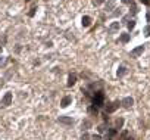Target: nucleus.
I'll list each match as a JSON object with an SVG mask.
<instances>
[{
    "instance_id": "obj_1",
    "label": "nucleus",
    "mask_w": 150,
    "mask_h": 140,
    "mask_svg": "<svg viewBox=\"0 0 150 140\" xmlns=\"http://www.w3.org/2000/svg\"><path fill=\"white\" fill-rule=\"evenodd\" d=\"M93 105L96 108H102L105 105V94H103V92H96V94L93 96Z\"/></svg>"
},
{
    "instance_id": "obj_2",
    "label": "nucleus",
    "mask_w": 150,
    "mask_h": 140,
    "mask_svg": "<svg viewBox=\"0 0 150 140\" xmlns=\"http://www.w3.org/2000/svg\"><path fill=\"white\" fill-rule=\"evenodd\" d=\"M12 103V93H6L3 96V99H2V105L3 106H9Z\"/></svg>"
},
{
    "instance_id": "obj_3",
    "label": "nucleus",
    "mask_w": 150,
    "mask_h": 140,
    "mask_svg": "<svg viewBox=\"0 0 150 140\" xmlns=\"http://www.w3.org/2000/svg\"><path fill=\"white\" fill-rule=\"evenodd\" d=\"M118 108H119V102H112L110 105L106 106V112H108V114H112V112H115Z\"/></svg>"
},
{
    "instance_id": "obj_4",
    "label": "nucleus",
    "mask_w": 150,
    "mask_h": 140,
    "mask_svg": "<svg viewBox=\"0 0 150 140\" xmlns=\"http://www.w3.org/2000/svg\"><path fill=\"white\" fill-rule=\"evenodd\" d=\"M143 52H144V46H138V47H135V49L131 50V56L132 58H138Z\"/></svg>"
},
{
    "instance_id": "obj_5",
    "label": "nucleus",
    "mask_w": 150,
    "mask_h": 140,
    "mask_svg": "<svg viewBox=\"0 0 150 140\" xmlns=\"http://www.w3.org/2000/svg\"><path fill=\"white\" fill-rule=\"evenodd\" d=\"M57 121H59L60 124H65V125H71V124H74V119H72L71 117H59L57 118Z\"/></svg>"
},
{
    "instance_id": "obj_6",
    "label": "nucleus",
    "mask_w": 150,
    "mask_h": 140,
    "mask_svg": "<svg viewBox=\"0 0 150 140\" xmlns=\"http://www.w3.org/2000/svg\"><path fill=\"white\" fill-rule=\"evenodd\" d=\"M132 103H134V99H132L131 96H128V97H125V99H122V102H121V105L125 106V108L132 106Z\"/></svg>"
},
{
    "instance_id": "obj_7",
    "label": "nucleus",
    "mask_w": 150,
    "mask_h": 140,
    "mask_svg": "<svg viewBox=\"0 0 150 140\" xmlns=\"http://www.w3.org/2000/svg\"><path fill=\"white\" fill-rule=\"evenodd\" d=\"M71 102H72L71 96H65V97L62 99V102H60V106H62V108H66L68 105H71Z\"/></svg>"
},
{
    "instance_id": "obj_8",
    "label": "nucleus",
    "mask_w": 150,
    "mask_h": 140,
    "mask_svg": "<svg viewBox=\"0 0 150 140\" xmlns=\"http://www.w3.org/2000/svg\"><path fill=\"white\" fill-rule=\"evenodd\" d=\"M75 83H77V75L75 74H69V77H68V87H72Z\"/></svg>"
},
{
    "instance_id": "obj_9",
    "label": "nucleus",
    "mask_w": 150,
    "mask_h": 140,
    "mask_svg": "<svg viewBox=\"0 0 150 140\" xmlns=\"http://www.w3.org/2000/svg\"><path fill=\"white\" fill-rule=\"evenodd\" d=\"M81 24H83V27H90L91 25V18L90 16H83V19H81Z\"/></svg>"
},
{
    "instance_id": "obj_10",
    "label": "nucleus",
    "mask_w": 150,
    "mask_h": 140,
    "mask_svg": "<svg viewBox=\"0 0 150 140\" xmlns=\"http://www.w3.org/2000/svg\"><path fill=\"white\" fill-rule=\"evenodd\" d=\"M88 114H90V115H97V114H99V108H96L94 105H91L90 108H88Z\"/></svg>"
},
{
    "instance_id": "obj_11",
    "label": "nucleus",
    "mask_w": 150,
    "mask_h": 140,
    "mask_svg": "<svg viewBox=\"0 0 150 140\" xmlns=\"http://www.w3.org/2000/svg\"><path fill=\"white\" fill-rule=\"evenodd\" d=\"M119 38H121V41H122V43H128V41H130V34H126V33H122Z\"/></svg>"
},
{
    "instance_id": "obj_12",
    "label": "nucleus",
    "mask_w": 150,
    "mask_h": 140,
    "mask_svg": "<svg viewBox=\"0 0 150 140\" xmlns=\"http://www.w3.org/2000/svg\"><path fill=\"white\" fill-rule=\"evenodd\" d=\"M125 72H126V68L124 66V65H122V66H119V68H118V71H116V74H118V77H122L124 74H125Z\"/></svg>"
},
{
    "instance_id": "obj_13",
    "label": "nucleus",
    "mask_w": 150,
    "mask_h": 140,
    "mask_svg": "<svg viewBox=\"0 0 150 140\" xmlns=\"http://www.w3.org/2000/svg\"><path fill=\"white\" fill-rule=\"evenodd\" d=\"M119 27H121L119 22H112L110 27H109V29H110V31H116V29H119Z\"/></svg>"
},
{
    "instance_id": "obj_14",
    "label": "nucleus",
    "mask_w": 150,
    "mask_h": 140,
    "mask_svg": "<svg viewBox=\"0 0 150 140\" xmlns=\"http://www.w3.org/2000/svg\"><path fill=\"white\" fill-rule=\"evenodd\" d=\"M115 124H116V128H122V125H124V118H118Z\"/></svg>"
},
{
    "instance_id": "obj_15",
    "label": "nucleus",
    "mask_w": 150,
    "mask_h": 140,
    "mask_svg": "<svg viewBox=\"0 0 150 140\" xmlns=\"http://www.w3.org/2000/svg\"><path fill=\"white\" fill-rule=\"evenodd\" d=\"M91 127V123L88 121V119H85V121H83V128L84 130H88Z\"/></svg>"
},
{
    "instance_id": "obj_16",
    "label": "nucleus",
    "mask_w": 150,
    "mask_h": 140,
    "mask_svg": "<svg viewBox=\"0 0 150 140\" xmlns=\"http://www.w3.org/2000/svg\"><path fill=\"white\" fill-rule=\"evenodd\" d=\"M113 5H115V0H109V3L106 5V11H112Z\"/></svg>"
},
{
    "instance_id": "obj_17",
    "label": "nucleus",
    "mask_w": 150,
    "mask_h": 140,
    "mask_svg": "<svg viewBox=\"0 0 150 140\" xmlns=\"http://www.w3.org/2000/svg\"><path fill=\"white\" fill-rule=\"evenodd\" d=\"M126 27H128V29H130V31H132V29H134V27H135V21H130V22H128V25H126Z\"/></svg>"
},
{
    "instance_id": "obj_18",
    "label": "nucleus",
    "mask_w": 150,
    "mask_h": 140,
    "mask_svg": "<svg viewBox=\"0 0 150 140\" xmlns=\"http://www.w3.org/2000/svg\"><path fill=\"white\" fill-rule=\"evenodd\" d=\"M130 6H131V12H132V15H135V13L138 12V7H137L135 5H134V3H131Z\"/></svg>"
},
{
    "instance_id": "obj_19",
    "label": "nucleus",
    "mask_w": 150,
    "mask_h": 140,
    "mask_svg": "<svg viewBox=\"0 0 150 140\" xmlns=\"http://www.w3.org/2000/svg\"><path fill=\"white\" fill-rule=\"evenodd\" d=\"M144 35H146V37H150V25L144 27Z\"/></svg>"
},
{
    "instance_id": "obj_20",
    "label": "nucleus",
    "mask_w": 150,
    "mask_h": 140,
    "mask_svg": "<svg viewBox=\"0 0 150 140\" xmlns=\"http://www.w3.org/2000/svg\"><path fill=\"white\" fill-rule=\"evenodd\" d=\"M105 0H93V5L94 6H99V5H102Z\"/></svg>"
},
{
    "instance_id": "obj_21",
    "label": "nucleus",
    "mask_w": 150,
    "mask_h": 140,
    "mask_svg": "<svg viewBox=\"0 0 150 140\" xmlns=\"http://www.w3.org/2000/svg\"><path fill=\"white\" fill-rule=\"evenodd\" d=\"M91 140H103V139L99 134H94V136H91Z\"/></svg>"
},
{
    "instance_id": "obj_22",
    "label": "nucleus",
    "mask_w": 150,
    "mask_h": 140,
    "mask_svg": "<svg viewBox=\"0 0 150 140\" xmlns=\"http://www.w3.org/2000/svg\"><path fill=\"white\" fill-rule=\"evenodd\" d=\"M97 130H99V133H103V131H105L106 128H105V125L102 124V125H99V127H97Z\"/></svg>"
},
{
    "instance_id": "obj_23",
    "label": "nucleus",
    "mask_w": 150,
    "mask_h": 140,
    "mask_svg": "<svg viewBox=\"0 0 150 140\" xmlns=\"http://www.w3.org/2000/svg\"><path fill=\"white\" fill-rule=\"evenodd\" d=\"M36 11H37V7H32L30 11V16H34V13H36Z\"/></svg>"
},
{
    "instance_id": "obj_24",
    "label": "nucleus",
    "mask_w": 150,
    "mask_h": 140,
    "mask_svg": "<svg viewBox=\"0 0 150 140\" xmlns=\"http://www.w3.org/2000/svg\"><path fill=\"white\" fill-rule=\"evenodd\" d=\"M90 139V136L87 134V133H85V134H83V137H81V140H88Z\"/></svg>"
},
{
    "instance_id": "obj_25",
    "label": "nucleus",
    "mask_w": 150,
    "mask_h": 140,
    "mask_svg": "<svg viewBox=\"0 0 150 140\" xmlns=\"http://www.w3.org/2000/svg\"><path fill=\"white\" fill-rule=\"evenodd\" d=\"M122 3H125V5H131L132 2L131 0H122Z\"/></svg>"
},
{
    "instance_id": "obj_26",
    "label": "nucleus",
    "mask_w": 150,
    "mask_h": 140,
    "mask_svg": "<svg viewBox=\"0 0 150 140\" xmlns=\"http://www.w3.org/2000/svg\"><path fill=\"white\" fill-rule=\"evenodd\" d=\"M141 3H144V5H150V0H140Z\"/></svg>"
},
{
    "instance_id": "obj_27",
    "label": "nucleus",
    "mask_w": 150,
    "mask_h": 140,
    "mask_svg": "<svg viewBox=\"0 0 150 140\" xmlns=\"http://www.w3.org/2000/svg\"><path fill=\"white\" fill-rule=\"evenodd\" d=\"M146 19H147V22H150V11L147 12V15H146Z\"/></svg>"
},
{
    "instance_id": "obj_28",
    "label": "nucleus",
    "mask_w": 150,
    "mask_h": 140,
    "mask_svg": "<svg viewBox=\"0 0 150 140\" xmlns=\"http://www.w3.org/2000/svg\"><path fill=\"white\" fill-rule=\"evenodd\" d=\"M125 140H134V139H132V137H126Z\"/></svg>"
},
{
    "instance_id": "obj_29",
    "label": "nucleus",
    "mask_w": 150,
    "mask_h": 140,
    "mask_svg": "<svg viewBox=\"0 0 150 140\" xmlns=\"http://www.w3.org/2000/svg\"><path fill=\"white\" fill-rule=\"evenodd\" d=\"M25 2H30V0H25Z\"/></svg>"
}]
</instances>
